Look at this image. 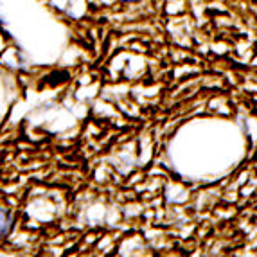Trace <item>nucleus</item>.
<instances>
[{
	"mask_svg": "<svg viewBox=\"0 0 257 257\" xmlns=\"http://www.w3.org/2000/svg\"><path fill=\"white\" fill-rule=\"evenodd\" d=\"M8 223H9V218H8V212L6 210L0 209V236L8 230Z\"/></svg>",
	"mask_w": 257,
	"mask_h": 257,
	"instance_id": "nucleus-1",
	"label": "nucleus"
},
{
	"mask_svg": "<svg viewBox=\"0 0 257 257\" xmlns=\"http://www.w3.org/2000/svg\"><path fill=\"white\" fill-rule=\"evenodd\" d=\"M128 2H133V0H128Z\"/></svg>",
	"mask_w": 257,
	"mask_h": 257,
	"instance_id": "nucleus-2",
	"label": "nucleus"
}]
</instances>
